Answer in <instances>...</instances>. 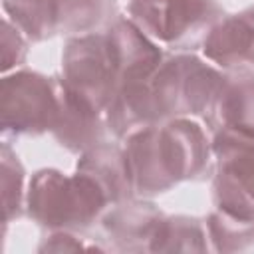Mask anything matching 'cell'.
<instances>
[{"label":"cell","instance_id":"cell-1","mask_svg":"<svg viewBox=\"0 0 254 254\" xmlns=\"http://www.w3.org/2000/svg\"><path fill=\"white\" fill-rule=\"evenodd\" d=\"M135 196L163 194L183 181L204 179L214 167L212 145L190 117L149 125L125 139Z\"/></svg>","mask_w":254,"mask_h":254},{"label":"cell","instance_id":"cell-2","mask_svg":"<svg viewBox=\"0 0 254 254\" xmlns=\"http://www.w3.org/2000/svg\"><path fill=\"white\" fill-rule=\"evenodd\" d=\"M109 206L99 185L79 171L65 175L58 169H40L28 183L26 210L48 230L83 232L101 220Z\"/></svg>","mask_w":254,"mask_h":254},{"label":"cell","instance_id":"cell-3","mask_svg":"<svg viewBox=\"0 0 254 254\" xmlns=\"http://www.w3.org/2000/svg\"><path fill=\"white\" fill-rule=\"evenodd\" d=\"M224 77L216 65L192 52L165 56L151 77V93L161 121L175 117H202Z\"/></svg>","mask_w":254,"mask_h":254},{"label":"cell","instance_id":"cell-4","mask_svg":"<svg viewBox=\"0 0 254 254\" xmlns=\"http://www.w3.org/2000/svg\"><path fill=\"white\" fill-rule=\"evenodd\" d=\"M127 14L155 42L192 52L202 48L224 10L218 0H129Z\"/></svg>","mask_w":254,"mask_h":254},{"label":"cell","instance_id":"cell-5","mask_svg":"<svg viewBox=\"0 0 254 254\" xmlns=\"http://www.w3.org/2000/svg\"><path fill=\"white\" fill-rule=\"evenodd\" d=\"M212 200L240 220L254 222V133L220 129L212 133Z\"/></svg>","mask_w":254,"mask_h":254},{"label":"cell","instance_id":"cell-6","mask_svg":"<svg viewBox=\"0 0 254 254\" xmlns=\"http://www.w3.org/2000/svg\"><path fill=\"white\" fill-rule=\"evenodd\" d=\"M56 109L54 77L18 69L0 79V127L4 137H36L52 131Z\"/></svg>","mask_w":254,"mask_h":254},{"label":"cell","instance_id":"cell-7","mask_svg":"<svg viewBox=\"0 0 254 254\" xmlns=\"http://www.w3.org/2000/svg\"><path fill=\"white\" fill-rule=\"evenodd\" d=\"M60 75L69 89L105 113L107 103L119 87L105 32L69 38L64 46Z\"/></svg>","mask_w":254,"mask_h":254},{"label":"cell","instance_id":"cell-8","mask_svg":"<svg viewBox=\"0 0 254 254\" xmlns=\"http://www.w3.org/2000/svg\"><path fill=\"white\" fill-rule=\"evenodd\" d=\"M56 87V119L52 127L54 139L71 153H83L95 145L105 143L109 133L105 115L85 97L65 85L62 75H52Z\"/></svg>","mask_w":254,"mask_h":254},{"label":"cell","instance_id":"cell-9","mask_svg":"<svg viewBox=\"0 0 254 254\" xmlns=\"http://www.w3.org/2000/svg\"><path fill=\"white\" fill-rule=\"evenodd\" d=\"M107 46L117 69L119 85L147 81L165 60V54L129 16H117L105 30Z\"/></svg>","mask_w":254,"mask_h":254},{"label":"cell","instance_id":"cell-10","mask_svg":"<svg viewBox=\"0 0 254 254\" xmlns=\"http://www.w3.org/2000/svg\"><path fill=\"white\" fill-rule=\"evenodd\" d=\"M165 218V212L141 198L111 204L101 216V228L109 240V246L119 252H151L157 230Z\"/></svg>","mask_w":254,"mask_h":254},{"label":"cell","instance_id":"cell-11","mask_svg":"<svg viewBox=\"0 0 254 254\" xmlns=\"http://www.w3.org/2000/svg\"><path fill=\"white\" fill-rule=\"evenodd\" d=\"M202 54L224 71L254 67V12L244 8L238 14L222 16L208 32Z\"/></svg>","mask_w":254,"mask_h":254},{"label":"cell","instance_id":"cell-12","mask_svg":"<svg viewBox=\"0 0 254 254\" xmlns=\"http://www.w3.org/2000/svg\"><path fill=\"white\" fill-rule=\"evenodd\" d=\"M202 119L212 133L220 129L254 133V71H224V77Z\"/></svg>","mask_w":254,"mask_h":254},{"label":"cell","instance_id":"cell-13","mask_svg":"<svg viewBox=\"0 0 254 254\" xmlns=\"http://www.w3.org/2000/svg\"><path fill=\"white\" fill-rule=\"evenodd\" d=\"M75 171L91 177L105 192L109 204H117L135 196V187H133V177L125 147L107 141L95 145L79 155Z\"/></svg>","mask_w":254,"mask_h":254},{"label":"cell","instance_id":"cell-14","mask_svg":"<svg viewBox=\"0 0 254 254\" xmlns=\"http://www.w3.org/2000/svg\"><path fill=\"white\" fill-rule=\"evenodd\" d=\"M105 123L109 133L115 139H127L129 135L161 123L153 93L151 79L147 81H129L117 87L115 95L105 107Z\"/></svg>","mask_w":254,"mask_h":254},{"label":"cell","instance_id":"cell-15","mask_svg":"<svg viewBox=\"0 0 254 254\" xmlns=\"http://www.w3.org/2000/svg\"><path fill=\"white\" fill-rule=\"evenodd\" d=\"M117 18L115 0H62L58 34L69 38L105 30Z\"/></svg>","mask_w":254,"mask_h":254},{"label":"cell","instance_id":"cell-16","mask_svg":"<svg viewBox=\"0 0 254 254\" xmlns=\"http://www.w3.org/2000/svg\"><path fill=\"white\" fill-rule=\"evenodd\" d=\"M210 240L206 224L196 216L175 214L163 218L151 252H208Z\"/></svg>","mask_w":254,"mask_h":254},{"label":"cell","instance_id":"cell-17","mask_svg":"<svg viewBox=\"0 0 254 254\" xmlns=\"http://www.w3.org/2000/svg\"><path fill=\"white\" fill-rule=\"evenodd\" d=\"M62 0H2L10 18L32 42H44L58 34Z\"/></svg>","mask_w":254,"mask_h":254},{"label":"cell","instance_id":"cell-18","mask_svg":"<svg viewBox=\"0 0 254 254\" xmlns=\"http://www.w3.org/2000/svg\"><path fill=\"white\" fill-rule=\"evenodd\" d=\"M204 224L214 252H242L254 246V222L250 220H240L214 208Z\"/></svg>","mask_w":254,"mask_h":254},{"label":"cell","instance_id":"cell-19","mask_svg":"<svg viewBox=\"0 0 254 254\" xmlns=\"http://www.w3.org/2000/svg\"><path fill=\"white\" fill-rule=\"evenodd\" d=\"M2 202H4V224L22 216L26 208V171L18 155L12 151L8 141L2 143Z\"/></svg>","mask_w":254,"mask_h":254},{"label":"cell","instance_id":"cell-20","mask_svg":"<svg viewBox=\"0 0 254 254\" xmlns=\"http://www.w3.org/2000/svg\"><path fill=\"white\" fill-rule=\"evenodd\" d=\"M28 56V36L10 20L2 22V71H10L12 67L24 64Z\"/></svg>","mask_w":254,"mask_h":254},{"label":"cell","instance_id":"cell-21","mask_svg":"<svg viewBox=\"0 0 254 254\" xmlns=\"http://www.w3.org/2000/svg\"><path fill=\"white\" fill-rule=\"evenodd\" d=\"M40 252H77V250H107V246L85 244L73 230H50V236L40 244Z\"/></svg>","mask_w":254,"mask_h":254}]
</instances>
